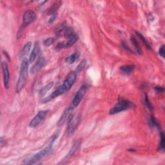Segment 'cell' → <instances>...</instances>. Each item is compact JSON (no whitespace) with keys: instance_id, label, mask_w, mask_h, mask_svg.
Listing matches in <instances>:
<instances>
[{"instance_id":"cell-3","label":"cell","mask_w":165,"mask_h":165,"mask_svg":"<svg viewBox=\"0 0 165 165\" xmlns=\"http://www.w3.org/2000/svg\"><path fill=\"white\" fill-rule=\"evenodd\" d=\"M52 146H53V145L48 143L47 147L43 148V150H41L37 154H34L33 156H32L31 157L25 159L23 161V163L25 164H36L38 161H39V159L45 157V156H47V155L52 153Z\"/></svg>"},{"instance_id":"cell-22","label":"cell","mask_w":165,"mask_h":165,"mask_svg":"<svg viewBox=\"0 0 165 165\" xmlns=\"http://www.w3.org/2000/svg\"><path fill=\"white\" fill-rule=\"evenodd\" d=\"M135 33H136V34H137V36H139V38L141 39V41H143V43L145 44V45L146 46V48H147L149 49V50L152 49V47H151V45H150V43L148 42L147 40L146 39V38L144 37V36H143V35H142L141 33H139V32H137V31L135 32Z\"/></svg>"},{"instance_id":"cell-28","label":"cell","mask_w":165,"mask_h":165,"mask_svg":"<svg viewBox=\"0 0 165 165\" xmlns=\"http://www.w3.org/2000/svg\"><path fill=\"white\" fill-rule=\"evenodd\" d=\"M54 38H49L44 41V45L46 46V47H49V46H50L54 43Z\"/></svg>"},{"instance_id":"cell-29","label":"cell","mask_w":165,"mask_h":165,"mask_svg":"<svg viewBox=\"0 0 165 165\" xmlns=\"http://www.w3.org/2000/svg\"><path fill=\"white\" fill-rule=\"evenodd\" d=\"M57 17V14L56 13H54V14H50V18L48 20V23L49 24H51L52 23L56 20Z\"/></svg>"},{"instance_id":"cell-20","label":"cell","mask_w":165,"mask_h":165,"mask_svg":"<svg viewBox=\"0 0 165 165\" xmlns=\"http://www.w3.org/2000/svg\"><path fill=\"white\" fill-rule=\"evenodd\" d=\"M67 29V23L63 22L57 27V29H56V30H55V34H56V36H59L62 33V32H65Z\"/></svg>"},{"instance_id":"cell-15","label":"cell","mask_w":165,"mask_h":165,"mask_svg":"<svg viewBox=\"0 0 165 165\" xmlns=\"http://www.w3.org/2000/svg\"><path fill=\"white\" fill-rule=\"evenodd\" d=\"M135 66L134 65H126L121 67L120 71L123 74L129 75L134 70Z\"/></svg>"},{"instance_id":"cell-6","label":"cell","mask_w":165,"mask_h":165,"mask_svg":"<svg viewBox=\"0 0 165 165\" xmlns=\"http://www.w3.org/2000/svg\"><path fill=\"white\" fill-rule=\"evenodd\" d=\"M77 78V72H70L67 76L65 80L64 81L63 86L65 88L66 92L68 91L71 87L74 84V82Z\"/></svg>"},{"instance_id":"cell-32","label":"cell","mask_w":165,"mask_h":165,"mask_svg":"<svg viewBox=\"0 0 165 165\" xmlns=\"http://www.w3.org/2000/svg\"><path fill=\"white\" fill-rule=\"evenodd\" d=\"M123 47L126 48V47H127V46H126V45H124V44H123ZM128 50H130V51H132V50H130V48H128Z\"/></svg>"},{"instance_id":"cell-26","label":"cell","mask_w":165,"mask_h":165,"mask_svg":"<svg viewBox=\"0 0 165 165\" xmlns=\"http://www.w3.org/2000/svg\"><path fill=\"white\" fill-rule=\"evenodd\" d=\"M144 104L146 107H148L151 111H153L154 110V107L152 106V104H151V103L150 102V101L147 97V95L145 96V98L144 99Z\"/></svg>"},{"instance_id":"cell-31","label":"cell","mask_w":165,"mask_h":165,"mask_svg":"<svg viewBox=\"0 0 165 165\" xmlns=\"http://www.w3.org/2000/svg\"><path fill=\"white\" fill-rule=\"evenodd\" d=\"M154 89L157 91V92L158 93H161V92H163L164 91V88L163 87H161V86H155Z\"/></svg>"},{"instance_id":"cell-11","label":"cell","mask_w":165,"mask_h":165,"mask_svg":"<svg viewBox=\"0 0 165 165\" xmlns=\"http://www.w3.org/2000/svg\"><path fill=\"white\" fill-rule=\"evenodd\" d=\"M2 68L3 71L5 88L8 89L9 88V81H10V72H9V70H8L7 63L5 61L2 62Z\"/></svg>"},{"instance_id":"cell-2","label":"cell","mask_w":165,"mask_h":165,"mask_svg":"<svg viewBox=\"0 0 165 165\" xmlns=\"http://www.w3.org/2000/svg\"><path fill=\"white\" fill-rule=\"evenodd\" d=\"M134 107V104L131 102L130 101L123 98H119L117 103L111 109L109 114L111 115H114V114H116L123 111H126V110L130 109Z\"/></svg>"},{"instance_id":"cell-5","label":"cell","mask_w":165,"mask_h":165,"mask_svg":"<svg viewBox=\"0 0 165 165\" xmlns=\"http://www.w3.org/2000/svg\"><path fill=\"white\" fill-rule=\"evenodd\" d=\"M87 89H88V86H87V85L86 84H84L80 87L78 91L77 92L74 99H73V100H72V103H71V104L74 108L77 107L79 104L82 98H84V96L86 92Z\"/></svg>"},{"instance_id":"cell-18","label":"cell","mask_w":165,"mask_h":165,"mask_svg":"<svg viewBox=\"0 0 165 165\" xmlns=\"http://www.w3.org/2000/svg\"><path fill=\"white\" fill-rule=\"evenodd\" d=\"M78 36L74 34L72 36H71L70 38H68V41H67V43L64 45V48H69L72 47V45H74L76 43V41L78 40Z\"/></svg>"},{"instance_id":"cell-7","label":"cell","mask_w":165,"mask_h":165,"mask_svg":"<svg viewBox=\"0 0 165 165\" xmlns=\"http://www.w3.org/2000/svg\"><path fill=\"white\" fill-rule=\"evenodd\" d=\"M47 111H42L39 112L37 115H36L33 119V120L30 122L29 126L31 128L37 127L38 125H39V124L45 120V118L47 115Z\"/></svg>"},{"instance_id":"cell-24","label":"cell","mask_w":165,"mask_h":165,"mask_svg":"<svg viewBox=\"0 0 165 165\" xmlns=\"http://www.w3.org/2000/svg\"><path fill=\"white\" fill-rule=\"evenodd\" d=\"M74 34V31L71 29V28H67L65 31L64 32V36H65V38H70L71 36Z\"/></svg>"},{"instance_id":"cell-30","label":"cell","mask_w":165,"mask_h":165,"mask_svg":"<svg viewBox=\"0 0 165 165\" xmlns=\"http://www.w3.org/2000/svg\"><path fill=\"white\" fill-rule=\"evenodd\" d=\"M164 53H165L164 45H163V46H161V47H160V48L159 50V54H160V56L164 58Z\"/></svg>"},{"instance_id":"cell-8","label":"cell","mask_w":165,"mask_h":165,"mask_svg":"<svg viewBox=\"0 0 165 165\" xmlns=\"http://www.w3.org/2000/svg\"><path fill=\"white\" fill-rule=\"evenodd\" d=\"M74 108H75L73 107L72 104H70L69 107L65 110V111L63 112L62 116H61L60 119H59L58 123H57L58 126H61L63 125L64 124L67 122V120H69V118L72 116V113L73 111H74Z\"/></svg>"},{"instance_id":"cell-9","label":"cell","mask_w":165,"mask_h":165,"mask_svg":"<svg viewBox=\"0 0 165 165\" xmlns=\"http://www.w3.org/2000/svg\"><path fill=\"white\" fill-rule=\"evenodd\" d=\"M65 92H66V90H65V88H64L63 85L59 86L58 88H57L56 90H55L51 94L49 95L48 96H47V97H46L45 98H44L42 101H41V103H47L50 101L51 100L58 98V96L63 94Z\"/></svg>"},{"instance_id":"cell-17","label":"cell","mask_w":165,"mask_h":165,"mask_svg":"<svg viewBox=\"0 0 165 165\" xmlns=\"http://www.w3.org/2000/svg\"><path fill=\"white\" fill-rule=\"evenodd\" d=\"M79 57H80V52L79 51H76V52L70 55L69 57H68L66 59V62L68 64H70L71 65V64L75 63V61L77 60Z\"/></svg>"},{"instance_id":"cell-4","label":"cell","mask_w":165,"mask_h":165,"mask_svg":"<svg viewBox=\"0 0 165 165\" xmlns=\"http://www.w3.org/2000/svg\"><path fill=\"white\" fill-rule=\"evenodd\" d=\"M68 124L67 126V135L68 136H72L74 134L75 131L76 130L77 126L81 120V116L79 114L78 115H74L71 116L68 120Z\"/></svg>"},{"instance_id":"cell-14","label":"cell","mask_w":165,"mask_h":165,"mask_svg":"<svg viewBox=\"0 0 165 165\" xmlns=\"http://www.w3.org/2000/svg\"><path fill=\"white\" fill-rule=\"evenodd\" d=\"M40 51H41L40 45L38 42H36L35 43L34 47L33 50H32L31 54L30 55L29 59V63H33L35 61V59H36V58L38 57Z\"/></svg>"},{"instance_id":"cell-25","label":"cell","mask_w":165,"mask_h":165,"mask_svg":"<svg viewBox=\"0 0 165 165\" xmlns=\"http://www.w3.org/2000/svg\"><path fill=\"white\" fill-rule=\"evenodd\" d=\"M86 61L85 60H83V61H82L79 65L77 67V68H76V72H81L82 71V70L84 69V68L85 67V65H86Z\"/></svg>"},{"instance_id":"cell-21","label":"cell","mask_w":165,"mask_h":165,"mask_svg":"<svg viewBox=\"0 0 165 165\" xmlns=\"http://www.w3.org/2000/svg\"><path fill=\"white\" fill-rule=\"evenodd\" d=\"M131 41H132L133 45H134V47H135V49L137 50V53L140 55L143 54V50H142V48L140 47V45H139L138 41H137V39L134 37V36H132V37L131 38Z\"/></svg>"},{"instance_id":"cell-19","label":"cell","mask_w":165,"mask_h":165,"mask_svg":"<svg viewBox=\"0 0 165 165\" xmlns=\"http://www.w3.org/2000/svg\"><path fill=\"white\" fill-rule=\"evenodd\" d=\"M54 85V82H50L49 83H48L47 85L43 86V88L40 90L39 94L41 95H44L45 94H47L48 92L52 88Z\"/></svg>"},{"instance_id":"cell-23","label":"cell","mask_w":165,"mask_h":165,"mask_svg":"<svg viewBox=\"0 0 165 165\" xmlns=\"http://www.w3.org/2000/svg\"><path fill=\"white\" fill-rule=\"evenodd\" d=\"M149 125L150 127H157L158 128H160V124L158 123V121L155 120V118L154 116H151L150 121H149Z\"/></svg>"},{"instance_id":"cell-13","label":"cell","mask_w":165,"mask_h":165,"mask_svg":"<svg viewBox=\"0 0 165 165\" xmlns=\"http://www.w3.org/2000/svg\"><path fill=\"white\" fill-rule=\"evenodd\" d=\"M45 58L43 56H41L38 59L37 61L31 68V72L33 74H36V73L38 72L41 68H42L44 65H45Z\"/></svg>"},{"instance_id":"cell-12","label":"cell","mask_w":165,"mask_h":165,"mask_svg":"<svg viewBox=\"0 0 165 165\" xmlns=\"http://www.w3.org/2000/svg\"><path fill=\"white\" fill-rule=\"evenodd\" d=\"M80 145H81V141H76L75 143H74V144L72 145V147L69 151V152H68V154L67 155V156L62 160L61 162L59 164L65 163L68 161V159H70L73 155L76 154L77 151L78 150V149L79 148Z\"/></svg>"},{"instance_id":"cell-10","label":"cell","mask_w":165,"mask_h":165,"mask_svg":"<svg viewBox=\"0 0 165 165\" xmlns=\"http://www.w3.org/2000/svg\"><path fill=\"white\" fill-rule=\"evenodd\" d=\"M36 18V13L30 10L26 11L23 16V26L24 27L28 26L33 23Z\"/></svg>"},{"instance_id":"cell-16","label":"cell","mask_w":165,"mask_h":165,"mask_svg":"<svg viewBox=\"0 0 165 165\" xmlns=\"http://www.w3.org/2000/svg\"><path fill=\"white\" fill-rule=\"evenodd\" d=\"M32 47V43L31 42H28L27 43L25 44V45L23 47V48H22V50L20 52V58L22 59L23 58H24L25 56H26L30 52V50Z\"/></svg>"},{"instance_id":"cell-27","label":"cell","mask_w":165,"mask_h":165,"mask_svg":"<svg viewBox=\"0 0 165 165\" xmlns=\"http://www.w3.org/2000/svg\"><path fill=\"white\" fill-rule=\"evenodd\" d=\"M164 135L163 132H161V142H160V145H159V148L162 151L164 150Z\"/></svg>"},{"instance_id":"cell-1","label":"cell","mask_w":165,"mask_h":165,"mask_svg":"<svg viewBox=\"0 0 165 165\" xmlns=\"http://www.w3.org/2000/svg\"><path fill=\"white\" fill-rule=\"evenodd\" d=\"M29 64V61L26 58H24L21 62L19 78H18L16 85L17 93H20L25 85L27 76H28Z\"/></svg>"}]
</instances>
